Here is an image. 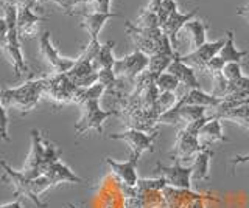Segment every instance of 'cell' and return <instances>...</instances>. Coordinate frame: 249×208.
<instances>
[{
	"mask_svg": "<svg viewBox=\"0 0 249 208\" xmlns=\"http://www.w3.org/2000/svg\"><path fill=\"white\" fill-rule=\"evenodd\" d=\"M3 6V19L0 20V39H2V48L10 58V63L14 70V80L18 81L22 76L30 73L28 64L23 58L20 37L18 33V8L13 5L2 2Z\"/></svg>",
	"mask_w": 249,
	"mask_h": 208,
	"instance_id": "obj_1",
	"label": "cell"
},
{
	"mask_svg": "<svg viewBox=\"0 0 249 208\" xmlns=\"http://www.w3.org/2000/svg\"><path fill=\"white\" fill-rule=\"evenodd\" d=\"M128 34L136 45V50L145 53L148 56L167 53V55H178L168 37L163 34L162 28H139L132 22L124 24Z\"/></svg>",
	"mask_w": 249,
	"mask_h": 208,
	"instance_id": "obj_2",
	"label": "cell"
},
{
	"mask_svg": "<svg viewBox=\"0 0 249 208\" xmlns=\"http://www.w3.org/2000/svg\"><path fill=\"white\" fill-rule=\"evenodd\" d=\"M42 96H44V78L28 80L19 87L3 89L2 104L20 111L22 115H27L28 112L35 109Z\"/></svg>",
	"mask_w": 249,
	"mask_h": 208,
	"instance_id": "obj_3",
	"label": "cell"
},
{
	"mask_svg": "<svg viewBox=\"0 0 249 208\" xmlns=\"http://www.w3.org/2000/svg\"><path fill=\"white\" fill-rule=\"evenodd\" d=\"M207 120H209V117L202 118L199 121H195L192 125H185L181 130H179L176 135V140H175V149L171 152V157H173L175 161L189 166L187 165V160H189L192 165L195 157H196L204 148H207L209 144H201V142H199V130L202 126H204V123Z\"/></svg>",
	"mask_w": 249,
	"mask_h": 208,
	"instance_id": "obj_4",
	"label": "cell"
},
{
	"mask_svg": "<svg viewBox=\"0 0 249 208\" xmlns=\"http://www.w3.org/2000/svg\"><path fill=\"white\" fill-rule=\"evenodd\" d=\"M83 107V115L81 118L78 120L75 125V134L81 135L88 130H95L97 134H103V125L107 118L111 117H120L119 111H112V109H101L100 106V99H90Z\"/></svg>",
	"mask_w": 249,
	"mask_h": 208,
	"instance_id": "obj_5",
	"label": "cell"
},
{
	"mask_svg": "<svg viewBox=\"0 0 249 208\" xmlns=\"http://www.w3.org/2000/svg\"><path fill=\"white\" fill-rule=\"evenodd\" d=\"M78 87L66 73H50L44 76V96L59 106L75 101Z\"/></svg>",
	"mask_w": 249,
	"mask_h": 208,
	"instance_id": "obj_6",
	"label": "cell"
},
{
	"mask_svg": "<svg viewBox=\"0 0 249 208\" xmlns=\"http://www.w3.org/2000/svg\"><path fill=\"white\" fill-rule=\"evenodd\" d=\"M148 65H150V56L136 50L131 55L115 61L114 73L117 78H126L132 82H136L139 76L148 70Z\"/></svg>",
	"mask_w": 249,
	"mask_h": 208,
	"instance_id": "obj_7",
	"label": "cell"
},
{
	"mask_svg": "<svg viewBox=\"0 0 249 208\" xmlns=\"http://www.w3.org/2000/svg\"><path fill=\"white\" fill-rule=\"evenodd\" d=\"M2 168L5 171L3 179H8L14 185V196L16 197H25V199L31 200L35 205H37L39 208H47V204L42 202L37 196H35L33 190H31V182H33V179H31L23 169L22 171L13 169L5 160H2Z\"/></svg>",
	"mask_w": 249,
	"mask_h": 208,
	"instance_id": "obj_8",
	"label": "cell"
},
{
	"mask_svg": "<svg viewBox=\"0 0 249 208\" xmlns=\"http://www.w3.org/2000/svg\"><path fill=\"white\" fill-rule=\"evenodd\" d=\"M162 194L165 199V207L163 208H206L204 200L210 199V196L175 187H167L162 191Z\"/></svg>",
	"mask_w": 249,
	"mask_h": 208,
	"instance_id": "obj_9",
	"label": "cell"
},
{
	"mask_svg": "<svg viewBox=\"0 0 249 208\" xmlns=\"http://www.w3.org/2000/svg\"><path fill=\"white\" fill-rule=\"evenodd\" d=\"M39 48H41V55L45 59V63L53 68L54 73H67L69 70H72L76 63V59L64 58L59 55V51L54 48V45L52 42L50 32H47V30L41 34Z\"/></svg>",
	"mask_w": 249,
	"mask_h": 208,
	"instance_id": "obj_10",
	"label": "cell"
},
{
	"mask_svg": "<svg viewBox=\"0 0 249 208\" xmlns=\"http://www.w3.org/2000/svg\"><path fill=\"white\" fill-rule=\"evenodd\" d=\"M158 132L148 134L143 130H137V129H126L123 132L119 134H111L109 138L111 140H123L131 146V154H137V156H142L146 151H153V144Z\"/></svg>",
	"mask_w": 249,
	"mask_h": 208,
	"instance_id": "obj_11",
	"label": "cell"
},
{
	"mask_svg": "<svg viewBox=\"0 0 249 208\" xmlns=\"http://www.w3.org/2000/svg\"><path fill=\"white\" fill-rule=\"evenodd\" d=\"M139 159H140V156H137V154H131L129 160H126V161H117L111 157H106L105 163L109 166L112 174L117 177L119 183H123V185H126V187L134 188L139 182V177H137Z\"/></svg>",
	"mask_w": 249,
	"mask_h": 208,
	"instance_id": "obj_12",
	"label": "cell"
},
{
	"mask_svg": "<svg viewBox=\"0 0 249 208\" xmlns=\"http://www.w3.org/2000/svg\"><path fill=\"white\" fill-rule=\"evenodd\" d=\"M44 159H45V143L42 140L41 132L37 129H33L31 130V151L28 154L23 171L31 179H36V177L44 174Z\"/></svg>",
	"mask_w": 249,
	"mask_h": 208,
	"instance_id": "obj_13",
	"label": "cell"
},
{
	"mask_svg": "<svg viewBox=\"0 0 249 208\" xmlns=\"http://www.w3.org/2000/svg\"><path fill=\"white\" fill-rule=\"evenodd\" d=\"M156 171L160 173L162 177H165L168 187L192 190V185H190V180L193 177L192 165L185 166V165L178 163V161H175V165H171V166H165V165L158 163L156 165Z\"/></svg>",
	"mask_w": 249,
	"mask_h": 208,
	"instance_id": "obj_14",
	"label": "cell"
},
{
	"mask_svg": "<svg viewBox=\"0 0 249 208\" xmlns=\"http://www.w3.org/2000/svg\"><path fill=\"white\" fill-rule=\"evenodd\" d=\"M224 44H226V37L224 39H220V41L206 42L202 47L187 53L185 56H181V59L185 64H189L190 67H196V68H199V72H202L210 61L220 55V51L224 47Z\"/></svg>",
	"mask_w": 249,
	"mask_h": 208,
	"instance_id": "obj_15",
	"label": "cell"
},
{
	"mask_svg": "<svg viewBox=\"0 0 249 208\" xmlns=\"http://www.w3.org/2000/svg\"><path fill=\"white\" fill-rule=\"evenodd\" d=\"M196 13H198L196 8L192 10L190 13H181V11L175 10L171 13V16L168 17V20L160 27L163 34L168 37V41L171 42L175 50L178 47V33L181 32L182 28H185V25L189 24L190 20H193V17L196 16Z\"/></svg>",
	"mask_w": 249,
	"mask_h": 208,
	"instance_id": "obj_16",
	"label": "cell"
},
{
	"mask_svg": "<svg viewBox=\"0 0 249 208\" xmlns=\"http://www.w3.org/2000/svg\"><path fill=\"white\" fill-rule=\"evenodd\" d=\"M47 17H41L31 8H18V33L20 39H33L37 34V27Z\"/></svg>",
	"mask_w": 249,
	"mask_h": 208,
	"instance_id": "obj_17",
	"label": "cell"
},
{
	"mask_svg": "<svg viewBox=\"0 0 249 208\" xmlns=\"http://www.w3.org/2000/svg\"><path fill=\"white\" fill-rule=\"evenodd\" d=\"M114 17H123V14L120 13H81V27L89 33L90 39L89 41H98V34L101 32V28L105 27V24L109 19Z\"/></svg>",
	"mask_w": 249,
	"mask_h": 208,
	"instance_id": "obj_18",
	"label": "cell"
},
{
	"mask_svg": "<svg viewBox=\"0 0 249 208\" xmlns=\"http://www.w3.org/2000/svg\"><path fill=\"white\" fill-rule=\"evenodd\" d=\"M220 96H215L213 94H207L202 89H192L185 95L179 96L176 106H201L207 109H216L221 104Z\"/></svg>",
	"mask_w": 249,
	"mask_h": 208,
	"instance_id": "obj_19",
	"label": "cell"
},
{
	"mask_svg": "<svg viewBox=\"0 0 249 208\" xmlns=\"http://www.w3.org/2000/svg\"><path fill=\"white\" fill-rule=\"evenodd\" d=\"M171 75H175L178 81L185 86L189 90L192 89H201L199 81L196 80V75H195L193 67H190L189 64H185L181 59V56H176V59L171 63V65L168 67V70Z\"/></svg>",
	"mask_w": 249,
	"mask_h": 208,
	"instance_id": "obj_20",
	"label": "cell"
},
{
	"mask_svg": "<svg viewBox=\"0 0 249 208\" xmlns=\"http://www.w3.org/2000/svg\"><path fill=\"white\" fill-rule=\"evenodd\" d=\"M44 174L50 179L53 187H56L59 183H84L86 182V179L76 176L72 169L62 163V161H56V163L50 165Z\"/></svg>",
	"mask_w": 249,
	"mask_h": 208,
	"instance_id": "obj_21",
	"label": "cell"
},
{
	"mask_svg": "<svg viewBox=\"0 0 249 208\" xmlns=\"http://www.w3.org/2000/svg\"><path fill=\"white\" fill-rule=\"evenodd\" d=\"M213 151L209 148L202 149L196 157H195L192 168H193V179L202 182V180H207L209 176H210V160L213 157Z\"/></svg>",
	"mask_w": 249,
	"mask_h": 208,
	"instance_id": "obj_22",
	"label": "cell"
},
{
	"mask_svg": "<svg viewBox=\"0 0 249 208\" xmlns=\"http://www.w3.org/2000/svg\"><path fill=\"white\" fill-rule=\"evenodd\" d=\"M246 56H248V51L237 50L235 37H233L232 30L226 32V44H224V47L221 48L218 58H221L224 61V64H229V63H241V61H243Z\"/></svg>",
	"mask_w": 249,
	"mask_h": 208,
	"instance_id": "obj_23",
	"label": "cell"
},
{
	"mask_svg": "<svg viewBox=\"0 0 249 208\" xmlns=\"http://www.w3.org/2000/svg\"><path fill=\"white\" fill-rule=\"evenodd\" d=\"M201 137L207 138V142H228V138L223 134L221 118H218L216 115H210L199 130V138Z\"/></svg>",
	"mask_w": 249,
	"mask_h": 208,
	"instance_id": "obj_24",
	"label": "cell"
},
{
	"mask_svg": "<svg viewBox=\"0 0 249 208\" xmlns=\"http://www.w3.org/2000/svg\"><path fill=\"white\" fill-rule=\"evenodd\" d=\"M114 47H115V41H107L106 44H101L100 51L95 58V67L98 72L114 68L115 61H117L114 56Z\"/></svg>",
	"mask_w": 249,
	"mask_h": 208,
	"instance_id": "obj_25",
	"label": "cell"
},
{
	"mask_svg": "<svg viewBox=\"0 0 249 208\" xmlns=\"http://www.w3.org/2000/svg\"><path fill=\"white\" fill-rule=\"evenodd\" d=\"M179 55H167V53H158V55L150 56V65H148V72H150L154 78H158L159 75L165 73L171 63Z\"/></svg>",
	"mask_w": 249,
	"mask_h": 208,
	"instance_id": "obj_26",
	"label": "cell"
},
{
	"mask_svg": "<svg viewBox=\"0 0 249 208\" xmlns=\"http://www.w3.org/2000/svg\"><path fill=\"white\" fill-rule=\"evenodd\" d=\"M187 32L190 33L192 36V42H193V47L195 50L202 47L207 41H206V33H207V24L204 20H201V19H193L190 20L189 24L185 25Z\"/></svg>",
	"mask_w": 249,
	"mask_h": 208,
	"instance_id": "obj_27",
	"label": "cell"
},
{
	"mask_svg": "<svg viewBox=\"0 0 249 208\" xmlns=\"http://www.w3.org/2000/svg\"><path fill=\"white\" fill-rule=\"evenodd\" d=\"M105 92H106V87L101 82L93 84V86H90V87H78L73 103L83 106L88 101H90V99H100L105 95Z\"/></svg>",
	"mask_w": 249,
	"mask_h": 208,
	"instance_id": "obj_28",
	"label": "cell"
},
{
	"mask_svg": "<svg viewBox=\"0 0 249 208\" xmlns=\"http://www.w3.org/2000/svg\"><path fill=\"white\" fill-rule=\"evenodd\" d=\"M218 118L233 121V123H237V125L243 126L249 130V103L237 107V109H232L229 112H226V113L220 115Z\"/></svg>",
	"mask_w": 249,
	"mask_h": 208,
	"instance_id": "obj_29",
	"label": "cell"
},
{
	"mask_svg": "<svg viewBox=\"0 0 249 208\" xmlns=\"http://www.w3.org/2000/svg\"><path fill=\"white\" fill-rule=\"evenodd\" d=\"M168 187L165 177H156V179H139L136 190L139 191H163Z\"/></svg>",
	"mask_w": 249,
	"mask_h": 208,
	"instance_id": "obj_30",
	"label": "cell"
},
{
	"mask_svg": "<svg viewBox=\"0 0 249 208\" xmlns=\"http://www.w3.org/2000/svg\"><path fill=\"white\" fill-rule=\"evenodd\" d=\"M178 99H179V96L175 95V92H160V95L158 98V103H156V111H158L159 115L162 117L165 112L173 109L178 103Z\"/></svg>",
	"mask_w": 249,
	"mask_h": 208,
	"instance_id": "obj_31",
	"label": "cell"
},
{
	"mask_svg": "<svg viewBox=\"0 0 249 208\" xmlns=\"http://www.w3.org/2000/svg\"><path fill=\"white\" fill-rule=\"evenodd\" d=\"M134 25L139 27V28H160L159 14L145 8L142 13H140V16L136 19Z\"/></svg>",
	"mask_w": 249,
	"mask_h": 208,
	"instance_id": "obj_32",
	"label": "cell"
},
{
	"mask_svg": "<svg viewBox=\"0 0 249 208\" xmlns=\"http://www.w3.org/2000/svg\"><path fill=\"white\" fill-rule=\"evenodd\" d=\"M179 84L181 82H179L176 76L171 75L170 72L162 73L156 78V86H158V89L160 92H175Z\"/></svg>",
	"mask_w": 249,
	"mask_h": 208,
	"instance_id": "obj_33",
	"label": "cell"
},
{
	"mask_svg": "<svg viewBox=\"0 0 249 208\" xmlns=\"http://www.w3.org/2000/svg\"><path fill=\"white\" fill-rule=\"evenodd\" d=\"M45 143V159H44V173L47 171V168H49L50 165L56 163V161H61V156L62 152L59 148H56V144H53L52 142L49 140H44Z\"/></svg>",
	"mask_w": 249,
	"mask_h": 208,
	"instance_id": "obj_34",
	"label": "cell"
},
{
	"mask_svg": "<svg viewBox=\"0 0 249 208\" xmlns=\"http://www.w3.org/2000/svg\"><path fill=\"white\" fill-rule=\"evenodd\" d=\"M52 187H53V185H52L50 179L45 174H41L39 177H36V179H33V182H31V190H33L35 196H37V197L41 196L44 191H47Z\"/></svg>",
	"mask_w": 249,
	"mask_h": 208,
	"instance_id": "obj_35",
	"label": "cell"
},
{
	"mask_svg": "<svg viewBox=\"0 0 249 208\" xmlns=\"http://www.w3.org/2000/svg\"><path fill=\"white\" fill-rule=\"evenodd\" d=\"M223 76L228 81H233V80H238L243 76L241 73V63H229L226 64L223 68Z\"/></svg>",
	"mask_w": 249,
	"mask_h": 208,
	"instance_id": "obj_36",
	"label": "cell"
},
{
	"mask_svg": "<svg viewBox=\"0 0 249 208\" xmlns=\"http://www.w3.org/2000/svg\"><path fill=\"white\" fill-rule=\"evenodd\" d=\"M2 2L13 5L16 8H31V10H37L42 11V6L39 5V0H2Z\"/></svg>",
	"mask_w": 249,
	"mask_h": 208,
	"instance_id": "obj_37",
	"label": "cell"
},
{
	"mask_svg": "<svg viewBox=\"0 0 249 208\" xmlns=\"http://www.w3.org/2000/svg\"><path fill=\"white\" fill-rule=\"evenodd\" d=\"M50 2L56 3L62 11H64L66 14H69V16H73V14H76L75 8L78 5H81L80 0H50Z\"/></svg>",
	"mask_w": 249,
	"mask_h": 208,
	"instance_id": "obj_38",
	"label": "cell"
},
{
	"mask_svg": "<svg viewBox=\"0 0 249 208\" xmlns=\"http://www.w3.org/2000/svg\"><path fill=\"white\" fill-rule=\"evenodd\" d=\"M93 11L97 13H112V0H95Z\"/></svg>",
	"mask_w": 249,
	"mask_h": 208,
	"instance_id": "obj_39",
	"label": "cell"
},
{
	"mask_svg": "<svg viewBox=\"0 0 249 208\" xmlns=\"http://www.w3.org/2000/svg\"><path fill=\"white\" fill-rule=\"evenodd\" d=\"M2 138L3 140H10L8 137V107L2 104Z\"/></svg>",
	"mask_w": 249,
	"mask_h": 208,
	"instance_id": "obj_40",
	"label": "cell"
},
{
	"mask_svg": "<svg viewBox=\"0 0 249 208\" xmlns=\"http://www.w3.org/2000/svg\"><path fill=\"white\" fill-rule=\"evenodd\" d=\"M248 161H249V152L245 154V156H237V157H233V159H232V165H233V166H237V165L248 163Z\"/></svg>",
	"mask_w": 249,
	"mask_h": 208,
	"instance_id": "obj_41",
	"label": "cell"
},
{
	"mask_svg": "<svg viewBox=\"0 0 249 208\" xmlns=\"http://www.w3.org/2000/svg\"><path fill=\"white\" fill-rule=\"evenodd\" d=\"M237 14H238V16H241V17H245L249 22V3L245 5V6H241V8H238Z\"/></svg>",
	"mask_w": 249,
	"mask_h": 208,
	"instance_id": "obj_42",
	"label": "cell"
},
{
	"mask_svg": "<svg viewBox=\"0 0 249 208\" xmlns=\"http://www.w3.org/2000/svg\"><path fill=\"white\" fill-rule=\"evenodd\" d=\"M0 208H22V204H20V200H13V202H8V204H3Z\"/></svg>",
	"mask_w": 249,
	"mask_h": 208,
	"instance_id": "obj_43",
	"label": "cell"
},
{
	"mask_svg": "<svg viewBox=\"0 0 249 208\" xmlns=\"http://www.w3.org/2000/svg\"><path fill=\"white\" fill-rule=\"evenodd\" d=\"M81 2V5H84V3H95V0H80Z\"/></svg>",
	"mask_w": 249,
	"mask_h": 208,
	"instance_id": "obj_44",
	"label": "cell"
},
{
	"mask_svg": "<svg viewBox=\"0 0 249 208\" xmlns=\"http://www.w3.org/2000/svg\"><path fill=\"white\" fill-rule=\"evenodd\" d=\"M67 207H69V208H78V207H76L75 204H72V202H69V204H67Z\"/></svg>",
	"mask_w": 249,
	"mask_h": 208,
	"instance_id": "obj_45",
	"label": "cell"
}]
</instances>
